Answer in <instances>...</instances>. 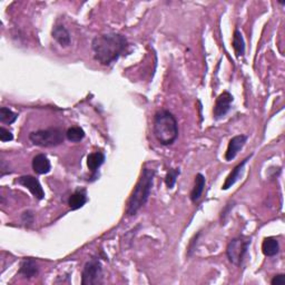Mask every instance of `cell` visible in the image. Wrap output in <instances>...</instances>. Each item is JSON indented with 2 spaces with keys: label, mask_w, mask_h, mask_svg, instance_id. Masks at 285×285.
I'll return each instance as SVG.
<instances>
[{
  "label": "cell",
  "mask_w": 285,
  "mask_h": 285,
  "mask_svg": "<svg viewBox=\"0 0 285 285\" xmlns=\"http://www.w3.org/2000/svg\"><path fill=\"white\" fill-rule=\"evenodd\" d=\"M127 47L125 36L116 33L100 35L93 39L94 57L102 65L108 66L116 61Z\"/></svg>",
  "instance_id": "6da1fadb"
},
{
  "label": "cell",
  "mask_w": 285,
  "mask_h": 285,
  "mask_svg": "<svg viewBox=\"0 0 285 285\" xmlns=\"http://www.w3.org/2000/svg\"><path fill=\"white\" fill-rule=\"evenodd\" d=\"M155 177V171L150 168H142V175L138 180L137 184L134 188L132 195L129 196L126 207V214L128 216H133L144 206L147 202L152 191V186Z\"/></svg>",
  "instance_id": "7a4b0ae2"
},
{
  "label": "cell",
  "mask_w": 285,
  "mask_h": 285,
  "mask_svg": "<svg viewBox=\"0 0 285 285\" xmlns=\"http://www.w3.org/2000/svg\"><path fill=\"white\" fill-rule=\"evenodd\" d=\"M153 132L160 144L172 145L178 137V125L175 116L165 109L157 112L154 116Z\"/></svg>",
  "instance_id": "3957f363"
},
{
  "label": "cell",
  "mask_w": 285,
  "mask_h": 285,
  "mask_svg": "<svg viewBox=\"0 0 285 285\" xmlns=\"http://www.w3.org/2000/svg\"><path fill=\"white\" fill-rule=\"evenodd\" d=\"M29 140L36 146L41 147H54L64 142V133L59 128L41 129L30 133Z\"/></svg>",
  "instance_id": "277c9868"
},
{
  "label": "cell",
  "mask_w": 285,
  "mask_h": 285,
  "mask_svg": "<svg viewBox=\"0 0 285 285\" xmlns=\"http://www.w3.org/2000/svg\"><path fill=\"white\" fill-rule=\"evenodd\" d=\"M249 243H251V241L244 239V237L233 239L226 247V255L229 262L237 265V266L241 265V263L243 262L245 254H246Z\"/></svg>",
  "instance_id": "5b68a950"
},
{
  "label": "cell",
  "mask_w": 285,
  "mask_h": 285,
  "mask_svg": "<svg viewBox=\"0 0 285 285\" xmlns=\"http://www.w3.org/2000/svg\"><path fill=\"white\" fill-rule=\"evenodd\" d=\"M102 283V263L96 257L90 259L85 264L81 273L82 285H97Z\"/></svg>",
  "instance_id": "8992f818"
},
{
  "label": "cell",
  "mask_w": 285,
  "mask_h": 285,
  "mask_svg": "<svg viewBox=\"0 0 285 285\" xmlns=\"http://www.w3.org/2000/svg\"><path fill=\"white\" fill-rule=\"evenodd\" d=\"M17 183L22 185L23 187H26L27 189H29V192L33 194L37 200H42L43 197H45V192H43L41 183H39V181L36 177L31 175L21 176L17 180Z\"/></svg>",
  "instance_id": "52a82bcc"
},
{
  "label": "cell",
  "mask_w": 285,
  "mask_h": 285,
  "mask_svg": "<svg viewBox=\"0 0 285 285\" xmlns=\"http://www.w3.org/2000/svg\"><path fill=\"white\" fill-rule=\"evenodd\" d=\"M233 102V96L228 92H224L221 94L215 102V106H214V118L215 120H220V118L224 117L225 115L228 113L231 109V104Z\"/></svg>",
  "instance_id": "ba28073f"
},
{
  "label": "cell",
  "mask_w": 285,
  "mask_h": 285,
  "mask_svg": "<svg viewBox=\"0 0 285 285\" xmlns=\"http://www.w3.org/2000/svg\"><path fill=\"white\" fill-rule=\"evenodd\" d=\"M246 141H247L246 135H237L233 137L228 142L227 150H226V153H225V160L226 161L234 160L237 155V153L244 147Z\"/></svg>",
  "instance_id": "9c48e42d"
},
{
  "label": "cell",
  "mask_w": 285,
  "mask_h": 285,
  "mask_svg": "<svg viewBox=\"0 0 285 285\" xmlns=\"http://www.w3.org/2000/svg\"><path fill=\"white\" fill-rule=\"evenodd\" d=\"M39 268L36 261L33 259H25L20 264L19 274L22 275L25 279H31L38 275Z\"/></svg>",
  "instance_id": "30bf717a"
},
{
  "label": "cell",
  "mask_w": 285,
  "mask_h": 285,
  "mask_svg": "<svg viewBox=\"0 0 285 285\" xmlns=\"http://www.w3.org/2000/svg\"><path fill=\"white\" fill-rule=\"evenodd\" d=\"M51 165L50 162L47 156L43 155V154H38L36 155L33 160V169L36 174H39V175H43V174H47L50 172Z\"/></svg>",
  "instance_id": "8fae6325"
},
{
  "label": "cell",
  "mask_w": 285,
  "mask_h": 285,
  "mask_svg": "<svg viewBox=\"0 0 285 285\" xmlns=\"http://www.w3.org/2000/svg\"><path fill=\"white\" fill-rule=\"evenodd\" d=\"M53 37L55 38V41H56L59 45L62 46V47H67L70 45V34L69 31L66 29L65 26L62 25H57L54 27L53 29Z\"/></svg>",
  "instance_id": "7c38bea8"
},
{
  "label": "cell",
  "mask_w": 285,
  "mask_h": 285,
  "mask_svg": "<svg viewBox=\"0 0 285 285\" xmlns=\"http://www.w3.org/2000/svg\"><path fill=\"white\" fill-rule=\"evenodd\" d=\"M249 158H251V156L246 157L244 161L241 162V163L239 165H237L236 167L231 172V174H229V175L227 176L226 181H225V183L223 185V187H222V188L224 189V191H226V189H228L229 187H232V186L236 183V181L240 178L241 173L243 172L244 166H245V164L247 163V161L249 160Z\"/></svg>",
  "instance_id": "4fadbf2b"
},
{
  "label": "cell",
  "mask_w": 285,
  "mask_h": 285,
  "mask_svg": "<svg viewBox=\"0 0 285 285\" xmlns=\"http://www.w3.org/2000/svg\"><path fill=\"white\" fill-rule=\"evenodd\" d=\"M87 202V195L85 189H77L73 195L69 197L68 200V205L70 209L73 211H76V209L81 208Z\"/></svg>",
  "instance_id": "5bb4252c"
},
{
  "label": "cell",
  "mask_w": 285,
  "mask_h": 285,
  "mask_svg": "<svg viewBox=\"0 0 285 285\" xmlns=\"http://www.w3.org/2000/svg\"><path fill=\"white\" fill-rule=\"evenodd\" d=\"M262 251L265 256L272 257L278 254L280 251V245L279 242L274 237H266L264 239L262 244Z\"/></svg>",
  "instance_id": "9a60e30c"
},
{
  "label": "cell",
  "mask_w": 285,
  "mask_h": 285,
  "mask_svg": "<svg viewBox=\"0 0 285 285\" xmlns=\"http://www.w3.org/2000/svg\"><path fill=\"white\" fill-rule=\"evenodd\" d=\"M105 162V155L101 152H95L89 154L87 157V166L90 169V172L96 173L97 169L104 164Z\"/></svg>",
  "instance_id": "2e32d148"
},
{
  "label": "cell",
  "mask_w": 285,
  "mask_h": 285,
  "mask_svg": "<svg viewBox=\"0 0 285 285\" xmlns=\"http://www.w3.org/2000/svg\"><path fill=\"white\" fill-rule=\"evenodd\" d=\"M205 183H206L205 177L202 174H197L195 176V184H194V187L191 192V200L194 203L200 200L202 193L204 191Z\"/></svg>",
  "instance_id": "e0dca14e"
},
{
  "label": "cell",
  "mask_w": 285,
  "mask_h": 285,
  "mask_svg": "<svg viewBox=\"0 0 285 285\" xmlns=\"http://www.w3.org/2000/svg\"><path fill=\"white\" fill-rule=\"evenodd\" d=\"M233 48L235 50V54L237 57L243 56L245 53V42L242 34H241L240 30H235L234 35H233Z\"/></svg>",
  "instance_id": "ac0fdd59"
},
{
  "label": "cell",
  "mask_w": 285,
  "mask_h": 285,
  "mask_svg": "<svg viewBox=\"0 0 285 285\" xmlns=\"http://www.w3.org/2000/svg\"><path fill=\"white\" fill-rule=\"evenodd\" d=\"M65 135H66L67 140H68L69 142H81L82 138L85 137V132L82 130V128L75 126V127H70V128L67 129Z\"/></svg>",
  "instance_id": "d6986e66"
},
{
  "label": "cell",
  "mask_w": 285,
  "mask_h": 285,
  "mask_svg": "<svg viewBox=\"0 0 285 285\" xmlns=\"http://www.w3.org/2000/svg\"><path fill=\"white\" fill-rule=\"evenodd\" d=\"M18 118V114L13 112V110L7 108V107H1L0 108V122L3 124H13Z\"/></svg>",
  "instance_id": "ffe728a7"
},
{
  "label": "cell",
  "mask_w": 285,
  "mask_h": 285,
  "mask_svg": "<svg viewBox=\"0 0 285 285\" xmlns=\"http://www.w3.org/2000/svg\"><path fill=\"white\" fill-rule=\"evenodd\" d=\"M178 175H180V169L178 168H171L167 172V175H166L165 183L167 185L168 188H173L174 185L176 183V180Z\"/></svg>",
  "instance_id": "44dd1931"
},
{
  "label": "cell",
  "mask_w": 285,
  "mask_h": 285,
  "mask_svg": "<svg viewBox=\"0 0 285 285\" xmlns=\"http://www.w3.org/2000/svg\"><path fill=\"white\" fill-rule=\"evenodd\" d=\"M13 140H14V135L10 130L6 129L5 127L0 128V141L5 142H10Z\"/></svg>",
  "instance_id": "7402d4cb"
},
{
  "label": "cell",
  "mask_w": 285,
  "mask_h": 285,
  "mask_svg": "<svg viewBox=\"0 0 285 285\" xmlns=\"http://www.w3.org/2000/svg\"><path fill=\"white\" fill-rule=\"evenodd\" d=\"M272 285H284L285 284V275L284 274H279L275 275L273 280L271 281Z\"/></svg>",
  "instance_id": "603a6c76"
},
{
  "label": "cell",
  "mask_w": 285,
  "mask_h": 285,
  "mask_svg": "<svg viewBox=\"0 0 285 285\" xmlns=\"http://www.w3.org/2000/svg\"><path fill=\"white\" fill-rule=\"evenodd\" d=\"M22 221L25 222V223H33V214H31L30 212H26V213H23V215H22Z\"/></svg>",
  "instance_id": "cb8c5ba5"
}]
</instances>
